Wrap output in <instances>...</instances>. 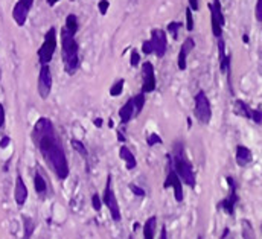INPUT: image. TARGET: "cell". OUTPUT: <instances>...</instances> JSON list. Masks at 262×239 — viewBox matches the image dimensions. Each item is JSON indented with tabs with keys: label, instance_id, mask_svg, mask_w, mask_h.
Listing matches in <instances>:
<instances>
[{
	"label": "cell",
	"instance_id": "cell-1",
	"mask_svg": "<svg viewBox=\"0 0 262 239\" xmlns=\"http://www.w3.org/2000/svg\"><path fill=\"white\" fill-rule=\"evenodd\" d=\"M32 140L42 153L46 163L50 166V169L53 171V174L60 180H66L70 171L67 157L50 119L40 118L35 122L32 130Z\"/></svg>",
	"mask_w": 262,
	"mask_h": 239
},
{
	"label": "cell",
	"instance_id": "cell-2",
	"mask_svg": "<svg viewBox=\"0 0 262 239\" xmlns=\"http://www.w3.org/2000/svg\"><path fill=\"white\" fill-rule=\"evenodd\" d=\"M61 57L67 75H73L80 67V44L66 28L61 29Z\"/></svg>",
	"mask_w": 262,
	"mask_h": 239
},
{
	"label": "cell",
	"instance_id": "cell-3",
	"mask_svg": "<svg viewBox=\"0 0 262 239\" xmlns=\"http://www.w3.org/2000/svg\"><path fill=\"white\" fill-rule=\"evenodd\" d=\"M173 166L177 171L178 177L181 178V181L184 185H188L189 188H195V174L192 169L191 161L186 159L183 146H175V153L173 157Z\"/></svg>",
	"mask_w": 262,
	"mask_h": 239
},
{
	"label": "cell",
	"instance_id": "cell-4",
	"mask_svg": "<svg viewBox=\"0 0 262 239\" xmlns=\"http://www.w3.org/2000/svg\"><path fill=\"white\" fill-rule=\"evenodd\" d=\"M55 50H57V29L53 26L44 34V40H43V44L40 46L39 52V61L42 66H49V63L52 61L53 55H55Z\"/></svg>",
	"mask_w": 262,
	"mask_h": 239
},
{
	"label": "cell",
	"instance_id": "cell-5",
	"mask_svg": "<svg viewBox=\"0 0 262 239\" xmlns=\"http://www.w3.org/2000/svg\"><path fill=\"white\" fill-rule=\"evenodd\" d=\"M194 102H195V108H194L195 118L201 123L208 125L212 119V105H211L208 95H206V91L200 90L194 98Z\"/></svg>",
	"mask_w": 262,
	"mask_h": 239
},
{
	"label": "cell",
	"instance_id": "cell-6",
	"mask_svg": "<svg viewBox=\"0 0 262 239\" xmlns=\"http://www.w3.org/2000/svg\"><path fill=\"white\" fill-rule=\"evenodd\" d=\"M163 186L165 188H173L175 201L177 203H181L183 201V181L173 166V157L171 156H168V175H166V181H165Z\"/></svg>",
	"mask_w": 262,
	"mask_h": 239
},
{
	"label": "cell",
	"instance_id": "cell-7",
	"mask_svg": "<svg viewBox=\"0 0 262 239\" xmlns=\"http://www.w3.org/2000/svg\"><path fill=\"white\" fill-rule=\"evenodd\" d=\"M209 11H211V26H212V34L215 39H221L222 37V29L226 25V18L222 14L221 2L219 0H214V3H209Z\"/></svg>",
	"mask_w": 262,
	"mask_h": 239
},
{
	"label": "cell",
	"instance_id": "cell-8",
	"mask_svg": "<svg viewBox=\"0 0 262 239\" xmlns=\"http://www.w3.org/2000/svg\"><path fill=\"white\" fill-rule=\"evenodd\" d=\"M102 201H104V204L108 207V210L111 213V218H113L115 221H121V207L118 204L116 195L113 192V185H111V175H108V178H107V185H105Z\"/></svg>",
	"mask_w": 262,
	"mask_h": 239
},
{
	"label": "cell",
	"instance_id": "cell-9",
	"mask_svg": "<svg viewBox=\"0 0 262 239\" xmlns=\"http://www.w3.org/2000/svg\"><path fill=\"white\" fill-rule=\"evenodd\" d=\"M156 72L151 61H145L142 64V93H151L156 90Z\"/></svg>",
	"mask_w": 262,
	"mask_h": 239
},
{
	"label": "cell",
	"instance_id": "cell-10",
	"mask_svg": "<svg viewBox=\"0 0 262 239\" xmlns=\"http://www.w3.org/2000/svg\"><path fill=\"white\" fill-rule=\"evenodd\" d=\"M34 6V0H18V2L14 5V9H12V18L14 22L17 23V26H25L26 20H28V15H29V11L32 9Z\"/></svg>",
	"mask_w": 262,
	"mask_h": 239
},
{
	"label": "cell",
	"instance_id": "cell-11",
	"mask_svg": "<svg viewBox=\"0 0 262 239\" xmlns=\"http://www.w3.org/2000/svg\"><path fill=\"white\" fill-rule=\"evenodd\" d=\"M227 183H229V188H230V192H229V197L224 198L222 201L218 203V209L224 210L227 215H233L235 212V206L238 203V194H236V185H235V180L232 177H227Z\"/></svg>",
	"mask_w": 262,
	"mask_h": 239
},
{
	"label": "cell",
	"instance_id": "cell-12",
	"mask_svg": "<svg viewBox=\"0 0 262 239\" xmlns=\"http://www.w3.org/2000/svg\"><path fill=\"white\" fill-rule=\"evenodd\" d=\"M218 40V60H219V70L221 73H226L229 84H230V70H232V55L226 53V41L221 37Z\"/></svg>",
	"mask_w": 262,
	"mask_h": 239
},
{
	"label": "cell",
	"instance_id": "cell-13",
	"mask_svg": "<svg viewBox=\"0 0 262 239\" xmlns=\"http://www.w3.org/2000/svg\"><path fill=\"white\" fill-rule=\"evenodd\" d=\"M52 72L49 69V66H42L40 69V75H39V93L42 96V99H47L52 90Z\"/></svg>",
	"mask_w": 262,
	"mask_h": 239
},
{
	"label": "cell",
	"instance_id": "cell-14",
	"mask_svg": "<svg viewBox=\"0 0 262 239\" xmlns=\"http://www.w3.org/2000/svg\"><path fill=\"white\" fill-rule=\"evenodd\" d=\"M151 43H153V47H154V53L157 55V58H163L165 53H166V49H168V37H166V32L163 29H154L151 32Z\"/></svg>",
	"mask_w": 262,
	"mask_h": 239
},
{
	"label": "cell",
	"instance_id": "cell-15",
	"mask_svg": "<svg viewBox=\"0 0 262 239\" xmlns=\"http://www.w3.org/2000/svg\"><path fill=\"white\" fill-rule=\"evenodd\" d=\"M194 47H195L194 39L188 37V39L183 41V44L180 47V52H178V57H177V66H178V69L181 72H184L186 67H188V63H186V61H188V55L194 50Z\"/></svg>",
	"mask_w": 262,
	"mask_h": 239
},
{
	"label": "cell",
	"instance_id": "cell-16",
	"mask_svg": "<svg viewBox=\"0 0 262 239\" xmlns=\"http://www.w3.org/2000/svg\"><path fill=\"white\" fill-rule=\"evenodd\" d=\"M14 198H15V203L18 206H23L26 203V199H28V188H26V185H25V181H23L20 174L17 175V180H15Z\"/></svg>",
	"mask_w": 262,
	"mask_h": 239
},
{
	"label": "cell",
	"instance_id": "cell-17",
	"mask_svg": "<svg viewBox=\"0 0 262 239\" xmlns=\"http://www.w3.org/2000/svg\"><path fill=\"white\" fill-rule=\"evenodd\" d=\"M236 163L238 166H247V164L253 160V156H252V151L247 148V146H242V145H238L236 146Z\"/></svg>",
	"mask_w": 262,
	"mask_h": 239
},
{
	"label": "cell",
	"instance_id": "cell-18",
	"mask_svg": "<svg viewBox=\"0 0 262 239\" xmlns=\"http://www.w3.org/2000/svg\"><path fill=\"white\" fill-rule=\"evenodd\" d=\"M136 116V110H134V104H133V98L128 99L119 110V118L122 123H128L131 120V118Z\"/></svg>",
	"mask_w": 262,
	"mask_h": 239
},
{
	"label": "cell",
	"instance_id": "cell-19",
	"mask_svg": "<svg viewBox=\"0 0 262 239\" xmlns=\"http://www.w3.org/2000/svg\"><path fill=\"white\" fill-rule=\"evenodd\" d=\"M233 113L241 116V118H246V119H252V113H253V108L249 107V104H246L244 101L236 99L233 102Z\"/></svg>",
	"mask_w": 262,
	"mask_h": 239
},
{
	"label": "cell",
	"instance_id": "cell-20",
	"mask_svg": "<svg viewBox=\"0 0 262 239\" xmlns=\"http://www.w3.org/2000/svg\"><path fill=\"white\" fill-rule=\"evenodd\" d=\"M119 157L125 161V166H127L128 171H131V169H134V168H136V164H137L136 157H134L133 153H131V151L127 148L125 145L121 146V150H119Z\"/></svg>",
	"mask_w": 262,
	"mask_h": 239
},
{
	"label": "cell",
	"instance_id": "cell-21",
	"mask_svg": "<svg viewBox=\"0 0 262 239\" xmlns=\"http://www.w3.org/2000/svg\"><path fill=\"white\" fill-rule=\"evenodd\" d=\"M157 229V216H149L143 226V239H154Z\"/></svg>",
	"mask_w": 262,
	"mask_h": 239
},
{
	"label": "cell",
	"instance_id": "cell-22",
	"mask_svg": "<svg viewBox=\"0 0 262 239\" xmlns=\"http://www.w3.org/2000/svg\"><path fill=\"white\" fill-rule=\"evenodd\" d=\"M72 35H77L78 29H80V25H78V17L75 14H69L66 17V26H64Z\"/></svg>",
	"mask_w": 262,
	"mask_h": 239
},
{
	"label": "cell",
	"instance_id": "cell-23",
	"mask_svg": "<svg viewBox=\"0 0 262 239\" xmlns=\"http://www.w3.org/2000/svg\"><path fill=\"white\" fill-rule=\"evenodd\" d=\"M34 188H35V192L37 194H46V189H47V185L44 178L42 177V174L37 171L35 175H34Z\"/></svg>",
	"mask_w": 262,
	"mask_h": 239
},
{
	"label": "cell",
	"instance_id": "cell-24",
	"mask_svg": "<svg viewBox=\"0 0 262 239\" xmlns=\"http://www.w3.org/2000/svg\"><path fill=\"white\" fill-rule=\"evenodd\" d=\"M133 104H134L136 115H140V112L145 107V93H139V95L133 96Z\"/></svg>",
	"mask_w": 262,
	"mask_h": 239
},
{
	"label": "cell",
	"instance_id": "cell-25",
	"mask_svg": "<svg viewBox=\"0 0 262 239\" xmlns=\"http://www.w3.org/2000/svg\"><path fill=\"white\" fill-rule=\"evenodd\" d=\"M242 238L244 239H255V230L249 221H242Z\"/></svg>",
	"mask_w": 262,
	"mask_h": 239
},
{
	"label": "cell",
	"instance_id": "cell-26",
	"mask_svg": "<svg viewBox=\"0 0 262 239\" xmlns=\"http://www.w3.org/2000/svg\"><path fill=\"white\" fill-rule=\"evenodd\" d=\"M124 84H125L124 80L116 81L113 85H111V88H110V95H111V96H119V95L122 93V90H124Z\"/></svg>",
	"mask_w": 262,
	"mask_h": 239
},
{
	"label": "cell",
	"instance_id": "cell-27",
	"mask_svg": "<svg viewBox=\"0 0 262 239\" xmlns=\"http://www.w3.org/2000/svg\"><path fill=\"white\" fill-rule=\"evenodd\" d=\"M181 26H183V25H181L180 22H171L170 25H168V32H170V34L173 35V39H174V40L178 39V31H180Z\"/></svg>",
	"mask_w": 262,
	"mask_h": 239
},
{
	"label": "cell",
	"instance_id": "cell-28",
	"mask_svg": "<svg viewBox=\"0 0 262 239\" xmlns=\"http://www.w3.org/2000/svg\"><path fill=\"white\" fill-rule=\"evenodd\" d=\"M186 29H188V32L194 31V15H192V9L189 6L186 8Z\"/></svg>",
	"mask_w": 262,
	"mask_h": 239
},
{
	"label": "cell",
	"instance_id": "cell-29",
	"mask_svg": "<svg viewBox=\"0 0 262 239\" xmlns=\"http://www.w3.org/2000/svg\"><path fill=\"white\" fill-rule=\"evenodd\" d=\"M72 146L75 150H77L83 157H87V150H86V146L80 142V140H72Z\"/></svg>",
	"mask_w": 262,
	"mask_h": 239
},
{
	"label": "cell",
	"instance_id": "cell-30",
	"mask_svg": "<svg viewBox=\"0 0 262 239\" xmlns=\"http://www.w3.org/2000/svg\"><path fill=\"white\" fill-rule=\"evenodd\" d=\"M91 206H93V209H95L96 212L101 210V207H102V199H101V197H99L98 194H95V195L91 197Z\"/></svg>",
	"mask_w": 262,
	"mask_h": 239
},
{
	"label": "cell",
	"instance_id": "cell-31",
	"mask_svg": "<svg viewBox=\"0 0 262 239\" xmlns=\"http://www.w3.org/2000/svg\"><path fill=\"white\" fill-rule=\"evenodd\" d=\"M140 63V57H139V52L136 49H133V52H131V57H130V64L133 67H137Z\"/></svg>",
	"mask_w": 262,
	"mask_h": 239
},
{
	"label": "cell",
	"instance_id": "cell-32",
	"mask_svg": "<svg viewBox=\"0 0 262 239\" xmlns=\"http://www.w3.org/2000/svg\"><path fill=\"white\" fill-rule=\"evenodd\" d=\"M142 52H143L145 55H151V53H154V47H153L151 40H148V41H143V43H142Z\"/></svg>",
	"mask_w": 262,
	"mask_h": 239
},
{
	"label": "cell",
	"instance_id": "cell-33",
	"mask_svg": "<svg viewBox=\"0 0 262 239\" xmlns=\"http://www.w3.org/2000/svg\"><path fill=\"white\" fill-rule=\"evenodd\" d=\"M255 17H256V20H258V22H262V0H256Z\"/></svg>",
	"mask_w": 262,
	"mask_h": 239
},
{
	"label": "cell",
	"instance_id": "cell-34",
	"mask_svg": "<svg viewBox=\"0 0 262 239\" xmlns=\"http://www.w3.org/2000/svg\"><path fill=\"white\" fill-rule=\"evenodd\" d=\"M252 120L258 125H262V110H255L253 108V113H252Z\"/></svg>",
	"mask_w": 262,
	"mask_h": 239
},
{
	"label": "cell",
	"instance_id": "cell-35",
	"mask_svg": "<svg viewBox=\"0 0 262 239\" xmlns=\"http://www.w3.org/2000/svg\"><path fill=\"white\" fill-rule=\"evenodd\" d=\"M148 145H149V146L162 145V139H160L156 133H153V134H149V136H148Z\"/></svg>",
	"mask_w": 262,
	"mask_h": 239
},
{
	"label": "cell",
	"instance_id": "cell-36",
	"mask_svg": "<svg viewBox=\"0 0 262 239\" xmlns=\"http://www.w3.org/2000/svg\"><path fill=\"white\" fill-rule=\"evenodd\" d=\"M130 189H131V192H133L134 195H137V197H145L146 195V192L142 188H139L137 185H133V183L130 185Z\"/></svg>",
	"mask_w": 262,
	"mask_h": 239
},
{
	"label": "cell",
	"instance_id": "cell-37",
	"mask_svg": "<svg viewBox=\"0 0 262 239\" xmlns=\"http://www.w3.org/2000/svg\"><path fill=\"white\" fill-rule=\"evenodd\" d=\"M98 8H99L101 14H102V15H105V14H107V11H108V8H110V2H108V0H101L99 5H98Z\"/></svg>",
	"mask_w": 262,
	"mask_h": 239
},
{
	"label": "cell",
	"instance_id": "cell-38",
	"mask_svg": "<svg viewBox=\"0 0 262 239\" xmlns=\"http://www.w3.org/2000/svg\"><path fill=\"white\" fill-rule=\"evenodd\" d=\"M3 123H5V108L0 104V128L3 126Z\"/></svg>",
	"mask_w": 262,
	"mask_h": 239
},
{
	"label": "cell",
	"instance_id": "cell-39",
	"mask_svg": "<svg viewBox=\"0 0 262 239\" xmlns=\"http://www.w3.org/2000/svg\"><path fill=\"white\" fill-rule=\"evenodd\" d=\"M9 142H11V139L8 136L2 137V140H0V148H6V146L9 145Z\"/></svg>",
	"mask_w": 262,
	"mask_h": 239
},
{
	"label": "cell",
	"instance_id": "cell-40",
	"mask_svg": "<svg viewBox=\"0 0 262 239\" xmlns=\"http://www.w3.org/2000/svg\"><path fill=\"white\" fill-rule=\"evenodd\" d=\"M189 8L192 11H198L200 5H198V0H189Z\"/></svg>",
	"mask_w": 262,
	"mask_h": 239
},
{
	"label": "cell",
	"instance_id": "cell-41",
	"mask_svg": "<svg viewBox=\"0 0 262 239\" xmlns=\"http://www.w3.org/2000/svg\"><path fill=\"white\" fill-rule=\"evenodd\" d=\"M160 239H168V233H166V227H165V226L162 227V232H160Z\"/></svg>",
	"mask_w": 262,
	"mask_h": 239
},
{
	"label": "cell",
	"instance_id": "cell-42",
	"mask_svg": "<svg viewBox=\"0 0 262 239\" xmlns=\"http://www.w3.org/2000/svg\"><path fill=\"white\" fill-rule=\"evenodd\" d=\"M93 123H95V126L101 128V126H102V119H101V118H98V119H95V120H93Z\"/></svg>",
	"mask_w": 262,
	"mask_h": 239
},
{
	"label": "cell",
	"instance_id": "cell-43",
	"mask_svg": "<svg viewBox=\"0 0 262 239\" xmlns=\"http://www.w3.org/2000/svg\"><path fill=\"white\" fill-rule=\"evenodd\" d=\"M58 2H60V0H47V5H49V6H55Z\"/></svg>",
	"mask_w": 262,
	"mask_h": 239
},
{
	"label": "cell",
	"instance_id": "cell-44",
	"mask_svg": "<svg viewBox=\"0 0 262 239\" xmlns=\"http://www.w3.org/2000/svg\"><path fill=\"white\" fill-rule=\"evenodd\" d=\"M118 139H119V140H122V142H124V140H125V137H124V134H122V133H121V131H119V133H118Z\"/></svg>",
	"mask_w": 262,
	"mask_h": 239
},
{
	"label": "cell",
	"instance_id": "cell-45",
	"mask_svg": "<svg viewBox=\"0 0 262 239\" xmlns=\"http://www.w3.org/2000/svg\"><path fill=\"white\" fill-rule=\"evenodd\" d=\"M242 40H244V43H249V37H247V34L244 35V39H242Z\"/></svg>",
	"mask_w": 262,
	"mask_h": 239
},
{
	"label": "cell",
	"instance_id": "cell-46",
	"mask_svg": "<svg viewBox=\"0 0 262 239\" xmlns=\"http://www.w3.org/2000/svg\"><path fill=\"white\" fill-rule=\"evenodd\" d=\"M198 239H201V236H198Z\"/></svg>",
	"mask_w": 262,
	"mask_h": 239
},
{
	"label": "cell",
	"instance_id": "cell-47",
	"mask_svg": "<svg viewBox=\"0 0 262 239\" xmlns=\"http://www.w3.org/2000/svg\"><path fill=\"white\" fill-rule=\"evenodd\" d=\"M261 230H262V226H261Z\"/></svg>",
	"mask_w": 262,
	"mask_h": 239
}]
</instances>
